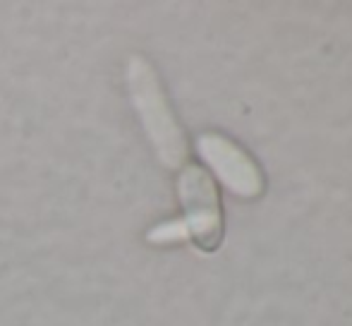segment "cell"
<instances>
[{"label": "cell", "instance_id": "cell-1", "mask_svg": "<svg viewBox=\"0 0 352 326\" xmlns=\"http://www.w3.org/2000/svg\"><path fill=\"white\" fill-rule=\"evenodd\" d=\"M125 80L130 101L158 161L170 171H180L190 156V144L156 67L142 53H132L127 61Z\"/></svg>", "mask_w": 352, "mask_h": 326}, {"label": "cell", "instance_id": "cell-2", "mask_svg": "<svg viewBox=\"0 0 352 326\" xmlns=\"http://www.w3.org/2000/svg\"><path fill=\"white\" fill-rule=\"evenodd\" d=\"M177 197L182 204V224L187 238L199 250L216 252L223 243V206L221 192L206 168L185 163L177 171Z\"/></svg>", "mask_w": 352, "mask_h": 326}, {"label": "cell", "instance_id": "cell-3", "mask_svg": "<svg viewBox=\"0 0 352 326\" xmlns=\"http://www.w3.org/2000/svg\"><path fill=\"white\" fill-rule=\"evenodd\" d=\"M197 154L232 195L245 197V199L264 195V171L254 156L235 140L221 135V132H201L197 137Z\"/></svg>", "mask_w": 352, "mask_h": 326}, {"label": "cell", "instance_id": "cell-4", "mask_svg": "<svg viewBox=\"0 0 352 326\" xmlns=\"http://www.w3.org/2000/svg\"><path fill=\"white\" fill-rule=\"evenodd\" d=\"M185 238H187V230L182 221H168V224L156 226V228L148 233V240H151L153 245H170Z\"/></svg>", "mask_w": 352, "mask_h": 326}]
</instances>
